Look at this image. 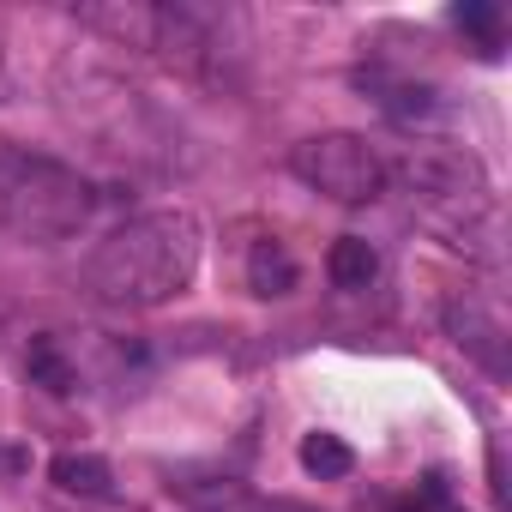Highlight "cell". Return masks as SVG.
<instances>
[{
  "label": "cell",
  "mask_w": 512,
  "mask_h": 512,
  "mask_svg": "<svg viewBox=\"0 0 512 512\" xmlns=\"http://www.w3.org/2000/svg\"><path fill=\"white\" fill-rule=\"evenodd\" d=\"M326 272H332L338 290H368V284L380 278V253H374L362 235H338L332 253H326Z\"/></svg>",
  "instance_id": "obj_7"
},
{
  "label": "cell",
  "mask_w": 512,
  "mask_h": 512,
  "mask_svg": "<svg viewBox=\"0 0 512 512\" xmlns=\"http://www.w3.org/2000/svg\"><path fill=\"white\" fill-rule=\"evenodd\" d=\"M296 278H302V272H296V260H290L284 241H260V247L247 253V290H253V296H266V302H272V296H290Z\"/></svg>",
  "instance_id": "obj_6"
},
{
  "label": "cell",
  "mask_w": 512,
  "mask_h": 512,
  "mask_svg": "<svg viewBox=\"0 0 512 512\" xmlns=\"http://www.w3.org/2000/svg\"><path fill=\"white\" fill-rule=\"evenodd\" d=\"M290 169H296L314 193H326V199H338V205H368V199L386 193V163H380V151H374L368 139H356V133L302 139V145L290 151Z\"/></svg>",
  "instance_id": "obj_3"
},
{
  "label": "cell",
  "mask_w": 512,
  "mask_h": 512,
  "mask_svg": "<svg viewBox=\"0 0 512 512\" xmlns=\"http://www.w3.org/2000/svg\"><path fill=\"white\" fill-rule=\"evenodd\" d=\"M49 476H55V488L85 494V500H109V494H115L109 464H103V458H91V452H61V458L49 464Z\"/></svg>",
  "instance_id": "obj_8"
},
{
  "label": "cell",
  "mask_w": 512,
  "mask_h": 512,
  "mask_svg": "<svg viewBox=\"0 0 512 512\" xmlns=\"http://www.w3.org/2000/svg\"><path fill=\"white\" fill-rule=\"evenodd\" d=\"M91 181L67 169L61 157L25 151V145H0V229L13 241H67L91 217Z\"/></svg>",
  "instance_id": "obj_2"
},
{
  "label": "cell",
  "mask_w": 512,
  "mask_h": 512,
  "mask_svg": "<svg viewBox=\"0 0 512 512\" xmlns=\"http://www.w3.org/2000/svg\"><path fill=\"white\" fill-rule=\"evenodd\" d=\"M79 25L127 43V49H163V7H145V0H109V7H79Z\"/></svg>",
  "instance_id": "obj_4"
},
{
  "label": "cell",
  "mask_w": 512,
  "mask_h": 512,
  "mask_svg": "<svg viewBox=\"0 0 512 512\" xmlns=\"http://www.w3.org/2000/svg\"><path fill=\"white\" fill-rule=\"evenodd\" d=\"M25 374H31V386H43V392H55V398H67V392H79V362L61 350V338H31V350H25Z\"/></svg>",
  "instance_id": "obj_5"
},
{
  "label": "cell",
  "mask_w": 512,
  "mask_h": 512,
  "mask_svg": "<svg viewBox=\"0 0 512 512\" xmlns=\"http://www.w3.org/2000/svg\"><path fill=\"white\" fill-rule=\"evenodd\" d=\"M302 470L332 482V476H350V470H356V452H350L338 434H308V440H302Z\"/></svg>",
  "instance_id": "obj_9"
},
{
  "label": "cell",
  "mask_w": 512,
  "mask_h": 512,
  "mask_svg": "<svg viewBox=\"0 0 512 512\" xmlns=\"http://www.w3.org/2000/svg\"><path fill=\"white\" fill-rule=\"evenodd\" d=\"M440 500H446V476H440V470H428V476H422V494H416V506H440Z\"/></svg>",
  "instance_id": "obj_11"
},
{
  "label": "cell",
  "mask_w": 512,
  "mask_h": 512,
  "mask_svg": "<svg viewBox=\"0 0 512 512\" xmlns=\"http://www.w3.org/2000/svg\"><path fill=\"white\" fill-rule=\"evenodd\" d=\"M199 217L193 211H145L127 217L85 266V290L103 308H163L199 278Z\"/></svg>",
  "instance_id": "obj_1"
},
{
  "label": "cell",
  "mask_w": 512,
  "mask_h": 512,
  "mask_svg": "<svg viewBox=\"0 0 512 512\" xmlns=\"http://www.w3.org/2000/svg\"><path fill=\"white\" fill-rule=\"evenodd\" d=\"M452 25L464 31V37H476V49L482 55H500V7H488V0H464V7L452 13Z\"/></svg>",
  "instance_id": "obj_10"
}]
</instances>
